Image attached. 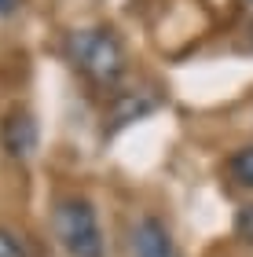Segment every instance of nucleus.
I'll list each match as a JSON object with an SVG mask.
<instances>
[{"label":"nucleus","mask_w":253,"mask_h":257,"mask_svg":"<svg viewBox=\"0 0 253 257\" xmlns=\"http://www.w3.org/2000/svg\"><path fill=\"white\" fill-rule=\"evenodd\" d=\"M66 55L81 74L99 88H114L125 74V48L110 30L85 26L66 37Z\"/></svg>","instance_id":"f257e3e1"},{"label":"nucleus","mask_w":253,"mask_h":257,"mask_svg":"<svg viewBox=\"0 0 253 257\" xmlns=\"http://www.w3.org/2000/svg\"><path fill=\"white\" fill-rule=\"evenodd\" d=\"M55 235L70 257H103V228L96 206L81 195H70L55 206Z\"/></svg>","instance_id":"f03ea898"},{"label":"nucleus","mask_w":253,"mask_h":257,"mask_svg":"<svg viewBox=\"0 0 253 257\" xmlns=\"http://www.w3.org/2000/svg\"><path fill=\"white\" fill-rule=\"evenodd\" d=\"M132 253L136 257H180L169 228L158 217H140L132 228Z\"/></svg>","instance_id":"7ed1b4c3"},{"label":"nucleus","mask_w":253,"mask_h":257,"mask_svg":"<svg viewBox=\"0 0 253 257\" xmlns=\"http://www.w3.org/2000/svg\"><path fill=\"white\" fill-rule=\"evenodd\" d=\"M0 144L11 158H30L37 147V121L30 110H11L0 125Z\"/></svg>","instance_id":"20e7f679"},{"label":"nucleus","mask_w":253,"mask_h":257,"mask_svg":"<svg viewBox=\"0 0 253 257\" xmlns=\"http://www.w3.org/2000/svg\"><path fill=\"white\" fill-rule=\"evenodd\" d=\"M158 107V99L151 96V92H118L114 96V103H110V133H118V128H125V125H132V121H140L143 114H151Z\"/></svg>","instance_id":"39448f33"},{"label":"nucleus","mask_w":253,"mask_h":257,"mask_svg":"<svg viewBox=\"0 0 253 257\" xmlns=\"http://www.w3.org/2000/svg\"><path fill=\"white\" fill-rule=\"evenodd\" d=\"M227 173H231L235 184L253 188V147H238L231 155V162H227Z\"/></svg>","instance_id":"423d86ee"},{"label":"nucleus","mask_w":253,"mask_h":257,"mask_svg":"<svg viewBox=\"0 0 253 257\" xmlns=\"http://www.w3.org/2000/svg\"><path fill=\"white\" fill-rule=\"evenodd\" d=\"M0 257H26V246H22V239L15 231L0 228Z\"/></svg>","instance_id":"0eeeda50"},{"label":"nucleus","mask_w":253,"mask_h":257,"mask_svg":"<svg viewBox=\"0 0 253 257\" xmlns=\"http://www.w3.org/2000/svg\"><path fill=\"white\" fill-rule=\"evenodd\" d=\"M238 231H242V235L253 242V206H246L242 213H238Z\"/></svg>","instance_id":"6e6552de"},{"label":"nucleus","mask_w":253,"mask_h":257,"mask_svg":"<svg viewBox=\"0 0 253 257\" xmlns=\"http://www.w3.org/2000/svg\"><path fill=\"white\" fill-rule=\"evenodd\" d=\"M11 8H15V0H0V15H8Z\"/></svg>","instance_id":"1a4fd4ad"}]
</instances>
